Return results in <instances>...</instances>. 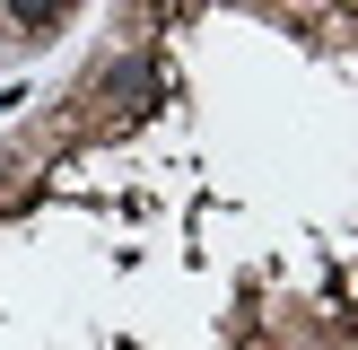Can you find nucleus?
<instances>
[{
	"label": "nucleus",
	"instance_id": "f257e3e1",
	"mask_svg": "<svg viewBox=\"0 0 358 350\" xmlns=\"http://www.w3.org/2000/svg\"><path fill=\"white\" fill-rule=\"evenodd\" d=\"M96 97L114 105V114H140V105L157 97V62H149V52H122V62L96 79Z\"/></svg>",
	"mask_w": 358,
	"mask_h": 350
},
{
	"label": "nucleus",
	"instance_id": "f03ea898",
	"mask_svg": "<svg viewBox=\"0 0 358 350\" xmlns=\"http://www.w3.org/2000/svg\"><path fill=\"white\" fill-rule=\"evenodd\" d=\"M9 18H17V27H52V18H62V0H9Z\"/></svg>",
	"mask_w": 358,
	"mask_h": 350
}]
</instances>
